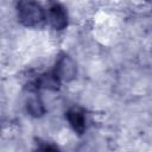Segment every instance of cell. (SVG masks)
<instances>
[{"instance_id": "1", "label": "cell", "mask_w": 152, "mask_h": 152, "mask_svg": "<svg viewBox=\"0 0 152 152\" xmlns=\"http://www.w3.org/2000/svg\"><path fill=\"white\" fill-rule=\"evenodd\" d=\"M19 21L27 27H36L44 23L46 13L36 0H17Z\"/></svg>"}, {"instance_id": "2", "label": "cell", "mask_w": 152, "mask_h": 152, "mask_svg": "<svg viewBox=\"0 0 152 152\" xmlns=\"http://www.w3.org/2000/svg\"><path fill=\"white\" fill-rule=\"evenodd\" d=\"M46 19L49 20L52 28L57 31H61L68 26V12L65 7L56 0H51L49 2Z\"/></svg>"}, {"instance_id": "3", "label": "cell", "mask_w": 152, "mask_h": 152, "mask_svg": "<svg viewBox=\"0 0 152 152\" xmlns=\"http://www.w3.org/2000/svg\"><path fill=\"white\" fill-rule=\"evenodd\" d=\"M53 72L56 74V76L61 81L69 82V81H71V80H74L76 77V75H77V65H76L75 61L70 56H68L65 53H62L57 58Z\"/></svg>"}, {"instance_id": "4", "label": "cell", "mask_w": 152, "mask_h": 152, "mask_svg": "<svg viewBox=\"0 0 152 152\" xmlns=\"http://www.w3.org/2000/svg\"><path fill=\"white\" fill-rule=\"evenodd\" d=\"M65 116H66V120L69 121L70 126L72 127V129L76 133H78V134L84 133V131L87 128V118H86V113L82 108L72 107L65 113Z\"/></svg>"}, {"instance_id": "5", "label": "cell", "mask_w": 152, "mask_h": 152, "mask_svg": "<svg viewBox=\"0 0 152 152\" xmlns=\"http://www.w3.org/2000/svg\"><path fill=\"white\" fill-rule=\"evenodd\" d=\"M26 108L27 112L32 115V116H42L45 113V108L44 104L40 100V97L38 96V94L36 91H31L27 100H26Z\"/></svg>"}, {"instance_id": "6", "label": "cell", "mask_w": 152, "mask_h": 152, "mask_svg": "<svg viewBox=\"0 0 152 152\" xmlns=\"http://www.w3.org/2000/svg\"><path fill=\"white\" fill-rule=\"evenodd\" d=\"M61 80L56 76L55 72H48L43 74L38 77L36 82L37 89H49V90H57L59 87Z\"/></svg>"}, {"instance_id": "7", "label": "cell", "mask_w": 152, "mask_h": 152, "mask_svg": "<svg viewBox=\"0 0 152 152\" xmlns=\"http://www.w3.org/2000/svg\"><path fill=\"white\" fill-rule=\"evenodd\" d=\"M147 1H150V2H152V0H147Z\"/></svg>"}]
</instances>
